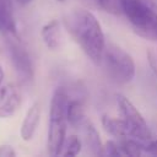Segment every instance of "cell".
I'll list each match as a JSON object with an SVG mask.
<instances>
[{
  "mask_svg": "<svg viewBox=\"0 0 157 157\" xmlns=\"http://www.w3.org/2000/svg\"><path fill=\"white\" fill-rule=\"evenodd\" d=\"M65 26L91 61L99 65L105 39L102 26L96 16L86 9H75L66 15Z\"/></svg>",
  "mask_w": 157,
  "mask_h": 157,
  "instance_id": "obj_1",
  "label": "cell"
},
{
  "mask_svg": "<svg viewBox=\"0 0 157 157\" xmlns=\"http://www.w3.org/2000/svg\"><path fill=\"white\" fill-rule=\"evenodd\" d=\"M134 31L150 40H157V0H118Z\"/></svg>",
  "mask_w": 157,
  "mask_h": 157,
  "instance_id": "obj_2",
  "label": "cell"
},
{
  "mask_svg": "<svg viewBox=\"0 0 157 157\" xmlns=\"http://www.w3.org/2000/svg\"><path fill=\"white\" fill-rule=\"evenodd\" d=\"M69 96L65 88L58 87L50 101L49 110V124H48V139L47 146L48 152L52 156H58L61 153L65 139H66V105Z\"/></svg>",
  "mask_w": 157,
  "mask_h": 157,
  "instance_id": "obj_3",
  "label": "cell"
},
{
  "mask_svg": "<svg viewBox=\"0 0 157 157\" xmlns=\"http://www.w3.org/2000/svg\"><path fill=\"white\" fill-rule=\"evenodd\" d=\"M107 76L115 83L125 85L135 77V63L129 53L114 43L104 45L102 61Z\"/></svg>",
  "mask_w": 157,
  "mask_h": 157,
  "instance_id": "obj_4",
  "label": "cell"
},
{
  "mask_svg": "<svg viewBox=\"0 0 157 157\" xmlns=\"http://www.w3.org/2000/svg\"><path fill=\"white\" fill-rule=\"evenodd\" d=\"M6 37V48L10 56V61L13 66V70L17 74L18 80L22 83H29L33 80V65L31 56L26 48L20 42L17 33L16 34H4Z\"/></svg>",
  "mask_w": 157,
  "mask_h": 157,
  "instance_id": "obj_5",
  "label": "cell"
},
{
  "mask_svg": "<svg viewBox=\"0 0 157 157\" xmlns=\"http://www.w3.org/2000/svg\"><path fill=\"white\" fill-rule=\"evenodd\" d=\"M117 104L121 115V119L129 128L130 137H134L139 141H147L151 139V131L147 126L141 113L137 108L123 94H117Z\"/></svg>",
  "mask_w": 157,
  "mask_h": 157,
  "instance_id": "obj_6",
  "label": "cell"
},
{
  "mask_svg": "<svg viewBox=\"0 0 157 157\" xmlns=\"http://www.w3.org/2000/svg\"><path fill=\"white\" fill-rule=\"evenodd\" d=\"M21 105V94L15 85L0 87V119L12 117Z\"/></svg>",
  "mask_w": 157,
  "mask_h": 157,
  "instance_id": "obj_7",
  "label": "cell"
},
{
  "mask_svg": "<svg viewBox=\"0 0 157 157\" xmlns=\"http://www.w3.org/2000/svg\"><path fill=\"white\" fill-rule=\"evenodd\" d=\"M80 129H81L83 144H85L87 151L92 156H103L104 146L102 145V141H101V137H99V134H98L96 126L88 119H86L81 124Z\"/></svg>",
  "mask_w": 157,
  "mask_h": 157,
  "instance_id": "obj_8",
  "label": "cell"
},
{
  "mask_svg": "<svg viewBox=\"0 0 157 157\" xmlns=\"http://www.w3.org/2000/svg\"><path fill=\"white\" fill-rule=\"evenodd\" d=\"M40 120V104L38 102H34L27 110L22 124L20 129V135L23 141H29L36 134V130L38 128Z\"/></svg>",
  "mask_w": 157,
  "mask_h": 157,
  "instance_id": "obj_9",
  "label": "cell"
},
{
  "mask_svg": "<svg viewBox=\"0 0 157 157\" xmlns=\"http://www.w3.org/2000/svg\"><path fill=\"white\" fill-rule=\"evenodd\" d=\"M0 32L2 34L17 33L12 0H0Z\"/></svg>",
  "mask_w": 157,
  "mask_h": 157,
  "instance_id": "obj_10",
  "label": "cell"
},
{
  "mask_svg": "<svg viewBox=\"0 0 157 157\" xmlns=\"http://www.w3.org/2000/svg\"><path fill=\"white\" fill-rule=\"evenodd\" d=\"M42 39L44 42V44L54 50L58 49L61 45V40H63V36H61V28H60V23L58 20H52L48 23H45L42 27Z\"/></svg>",
  "mask_w": 157,
  "mask_h": 157,
  "instance_id": "obj_11",
  "label": "cell"
},
{
  "mask_svg": "<svg viewBox=\"0 0 157 157\" xmlns=\"http://www.w3.org/2000/svg\"><path fill=\"white\" fill-rule=\"evenodd\" d=\"M66 118H67V123L72 128L78 129L81 126V124L87 119L85 114V105L82 99L69 98L66 105Z\"/></svg>",
  "mask_w": 157,
  "mask_h": 157,
  "instance_id": "obj_12",
  "label": "cell"
},
{
  "mask_svg": "<svg viewBox=\"0 0 157 157\" xmlns=\"http://www.w3.org/2000/svg\"><path fill=\"white\" fill-rule=\"evenodd\" d=\"M102 125L104 128V130L110 134L112 136L117 137V139H123V137H130V132H129V128L125 124V121L123 119H118V118H112L108 115H103L102 118Z\"/></svg>",
  "mask_w": 157,
  "mask_h": 157,
  "instance_id": "obj_13",
  "label": "cell"
},
{
  "mask_svg": "<svg viewBox=\"0 0 157 157\" xmlns=\"http://www.w3.org/2000/svg\"><path fill=\"white\" fill-rule=\"evenodd\" d=\"M117 142L121 155L137 157L142 153V141H139L134 137H123V139H118Z\"/></svg>",
  "mask_w": 157,
  "mask_h": 157,
  "instance_id": "obj_14",
  "label": "cell"
},
{
  "mask_svg": "<svg viewBox=\"0 0 157 157\" xmlns=\"http://www.w3.org/2000/svg\"><path fill=\"white\" fill-rule=\"evenodd\" d=\"M82 148V141L77 135H70L67 139H65L63 150L60 155L64 156H77L81 152Z\"/></svg>",
  "mask_w": 157,
  "mask_h": 157,
  "instance_id": "obj_15",
  "label": "cell"
},
{
  "mask_svg": "<svg viewBox=\"0 0 157 157\" xmlns=\"http://www.w3.org/2000/svg\"><path fill=\"white\" fill-rule=\"evenodd\" d=\"M104 155L113 156V157L121 156V152H120V148L118 146V142L113 141V140H108L105 142V145H104Z\"/></svg>",
  "mask_w": 157,
  "mask_h": 157,
  "instance_id": "obj_16",
  "label": "cell"
},
{
  "mask_svg": "<svg viewBox=\"0 0 157 157\" xmlns=\"http://www.w3.org/2000/svg\"><path fill=\"white\" fill-rule=\"evenodd\" d=\"M142 150L150 155L157 156V140H147L142 142Z\"/></svg>",
  "mask_w": 157,
  "mask_h": 157,
  "instance_id": "obj_17",
  "label": "cell"
},
{
  "mask_svg": "<svg viewBox=\"0 0 157 157\" xmlns=\"http://www.w3.org/2000/svg\"><path fill=\"white\" fill-rule=\"evenodd\" d=\"M15 156H16V151L11 145L7 144L0 145V157H15Z\"/></svg>",
  "mask_w": 157,
  "mask_h": 157,
  "instance_id": "obj_18",
  "label": "cell"
},
{
  "mask_svg": "<svg viewBox=\"0 0 157 157\" xmlns=\"http://www.w3.org/2000/svg\"><path fill=\"white\" fill-rule=\"evenodd\" d=\"M92 1H94L97 5H99L101 7L105 9L107 11H112V10H114V7H113L114 0H92Z\"/></svg>",
  "mask_w": 157,
  "mask_h": 157,
  "instance_id": "obj_19",
  "label": "cell"
},
{
  "mask_svg": "<svg viewBox=\"0 0 157 157\" xmlns=\"http://www.w3.org/2000/svg\"><path fill=\"white\" fill-rule=\"evenodd\" d=\"M4 77H5V74H4V69H2V66L0 65V87H1V85H2Z\"/></svg>",
  "mask_w": 157,
  "mask_h": 157,
  "instance_id": "obj_20",
  "label": "cell"
},
{
  "mask_svg": "<svg viewBox=\"0 0 157 157\" xmlns=\"http://www.w3.org/2000/svg\"><path fill=\"white\" fill-rule=\"evenodd\" d=\"M32 1H33V0H16V2L20 4V5H22V6H25V5H27V4L32 2Z\"/></svg>",
  "mask_w": 157,
  "mask_h": 157,
  "instance_id": "obj_21",
  "label": "cell"
},
{
  "mask_svg": "<svg viewBox=\"0 0 157 157\" xmlns=\"http://www.w3.org/2000/svg\"><path fill=\"white\" fill-rule=\"evenodd\" d=\"M56 1H60V2H63V1H65V0H56Z\"/></svg>",
  "mask_w": 157,
  "mask_h": 157,
  "instance_id": "obj_22",
  "label": "cell"
}]
</instances>
